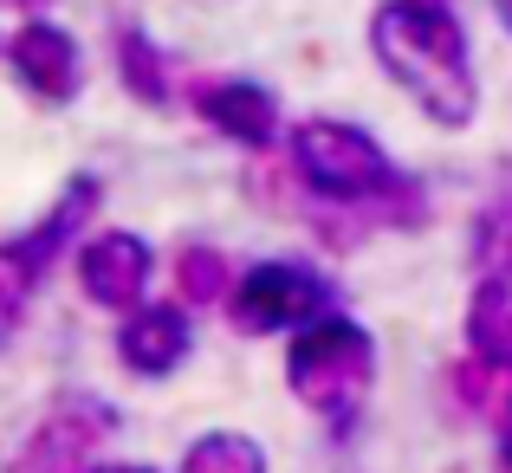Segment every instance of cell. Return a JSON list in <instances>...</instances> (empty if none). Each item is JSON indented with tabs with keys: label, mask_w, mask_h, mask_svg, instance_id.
Instances as JSON below:
<instances>
[{
	"label": "cell",
	"mask_w": 512,
	"mask_h": 473,
	"mask_svg": "<svg viewBox=\"0 0 512 473\" xmlns=\"http://www.w3.org/2000/svg\"><path fill=\"white\" fill-rule=\"evenodd\" d=\"M363 39H370V59L383 65V78L435 130H467L480 117L474 39H467L454 0H376Z\"/></svg>",
	"instance_id": "1"
},
{
	"label": "cell",
	"mask_w": 512,
	"mask_h": 473,
	"mask_svg": "<svg viewBox=\"0 0 512 473\" xmlns=\"http://www.w3.org/2000/svg\"><path fill=\"white\" fill-rule=\"evenodd\" d=\"M454 396L467 402L474 415H487V422H500V415L512 409V376H500V370H487V363H454Z\"/></svg>",
	"instance_id": "16"
},
{
	"label": "cell",
	"mask_w": 512,
	"mask_h": 473,
	"mask_svg": "<svg viewBox=\"0 0 512 473\" xmlns=\"http://www.w3.org/2000/svg\"><path fill=\"white\" fill-rule=\"evenodd\" d=\"M461 337H467V357H474V363H487V370L512 376V286L480 279L474 299H467Z\"/></svg>",
	"instance_id": "12"
},
{
	"label": "cell",
	"mask_w": 512,
	"mask_h": 473,
	"mask_svg": "<svg viewBox=\"0 0 512 473\" xmlns=\"http://www.w3.org/2000/svg\"><path fill=\"white\" fill-rule=\"evenodd\" d=\"M286 389L344 435V428L363 415L370 389H376V337L363 331L357 318H344V312H331V318L305 324V331H292Z\"/></svg>",
	"instance_id": "4"
},
{
	"label": "cell",
	"mask_w": 512,
	"mask_h": 473,
	"mask_svg": "<svg viewBox=\"0 0 512 473\" xmlns=\"http://www.w3.org/2000/svg\"><path fill=\"white\" fill-rule=\"evenodd\" d=\"M91 473H156V467H143V461H111V467H91Z\"/></svg>",
	"instance_id": "18"
},
{
	"label": "cell",
	"mask_w": 512,
	"mask_h": 473,
	"mask_svg": "<svg viewBox=\"0 0 512 473\" xmlns=\"http://www.w3.org/2000/svg\"><path fill=\"white\" fill-rule=\"evenodd\" d=\"M500 461H506V473H512V409L500 415Z\"/></svg>",
	"instance_id": "17"
},
{
	"label": "cell",
	"mask_w": 512,
	"mask_h": 473,
	"mask_svg": "<svg viewBox=\"0 0 512 473\" xmlns=\"http://www.w3.org/2000/svg\"><path fill=\"white\" fill-rule=\"evenodd\" d=\"M72 273H78V292H85L98 312H117L130 318L137 305H150V279H156V247L130 227H104V234L78 240L72 253Z\"/></svg>",
	"instance_id": "8"
},
{
	"label": "cell",
	"mask_w": 512,
	"mask_h": 473,
	"mask_svg": "<svg viewBox=\"0 0 512 473\" xmlns=\"http://www.w3.org/2000/svg\"><path fill=\"white\" fill-rule=\"evenodd\" d=\"M117 435V409L91 389H65L52 396V409L39 415V428L7 454L0 473H91L104 454V441Z\"/></svg>",
	"instance_id": "6"
},
{
	"label": "cell",
	"mask_w": 512,
	"mask_h": 473,
	"mask_svg": "<svg viewBox=\"0 0 512 473\" xmlns=\"http://www.w3.org/2000/svg\"><path fill=\"white\" fill-rule=\"evenodd\" d=\"M188 350H195V324L175 305H137L130 318H117V363L143 383L175 376L188 363Z\"/></svg>",
	"instance_id": "10"
},
{
	"label": "cell",
	"mask_w": 512,
	"mask_h": 473,
	"mask_svg": "<svg viewBox=\"0 0 512 473\" xmlns=\"http://www.w3.org/2000/svg\"><path fill=\"white\" fill-rule=\"evenodd\" d=\"M175 292H182V305H227L234 299V260H227L221 247H208V240H188L182 253H175Z\"/></svg>",
	"instance_id": "14"
},
{
	"label": "cell",
	"mask_w": 512,
	"mask_h": 473,
	"mask_svg": "<svg viewBox=\"0 0 512 473\" xmlns=\"http://www.w3.org/2000/svg\"><path fill=\"white\" fill-rule=\"evenodd\" d=\"M7 7H20V13H26V20H33V13H46V7H52V0H7Z\"/></svg>",
	"instance_id": "20"
},
{
	"label": "cell",
	"mask_w": 512,
	"mask_h": 473,
	"mask_svg": "<svg viewBox=\"0 0 512 473\" xmlns=\"http://www.w3.org/2000/svg\"><path fill=\"white\" fill-rule=\"evenodd\" d=\"M188 104H195V117L214 130V137H227L247 156H266L279 143V98H273V85H260V78H240V72L195 78Z\"/></svg>",
	"instance_id": "9"
},
{
	"label": "cell",
	"mask_w": 512,
	"mask_h": 473,
	"mask_svg": "<svg viewBox=\"0 0 512 473\" xmlns=\"http://www.w3.org/2000/svg\"><path fill=\"white\" fill-rule=\"evenodd\" d=\"M98 201H104V175L78 169L72 182L52 195V208L39 214L33 227H20V234L0 240V350L26 331V318H33L46 279L59 273V260H65V253H78V234L91 227Z\"/></svg>",
	"instance_id": "3"
},
{
	"label": "cell",
	"mask_w": 512,
	"mask_h": 473,
	"mask_svg": "<svg viewBox=\"0 0 512 473\" xmlns=\"http://www.w3.org/2000/svg\"><path fill=\"white\" fill-rule=\"evenodd\" d=\"M286 169L305 195L363 214L370 227H422L428 188L402 175L389 150L350 117H305L286 130Z\"/></svg>",
	"instance_id": "2"
},
{
	"label": "cell",
	"mask_w": 512,
	"mask_h": 473,
	"mask_svg": "<svg viewBox=\"0 0 512 473\" xmlns=\"http://www.w3.org/2000/svg\"><path fill=\"white\" fill-rule=\"evenodd\" d=\"M175 473H273V467H266V448L253 435H240V428H208V435H195L182 448Z\"/></svg>",
	"instance_id": "15"
},
{
	"label": "cell",
	"mask_w": 512,
	"mask_h": 473,
	"mask_svg": "<svg viewBox=\"0 0 512 473\" xmlns=\"http://www.w3.org/2000/svg\"><path fill=\"white\" fill-rule=\"evenodd\" d=\"M111 72H117V85H124L143 111H169V104H175V85H182L175 59L156 46L150 33H143L137 20H117L111 26Z\"/></svg>",
	"instance_id": "11"
},
{
	"label": "cell",
	"mask_w": 512,
	"mask_h": 473,
	"mask_svg": "<svg viewBox=\"0 0 512 473\" xmlns=\"http://www.w3.org/2000/svg\"><path fill=\"white\" fill-rule=\"evenodd\" d=\"M467 253H474V273L493 279V286H512V169H500L487 208L474 214V234H467Z\"/></svg>",
	"instance_id": "13"
},
{
	"label": "cell",
	"mask_w": 512,
	"mask_h": 473,
	"mask_svg": "<svg viewBox=\"0 0 512 473\" xmlns=\"http://www.w3.org/2000/svg\"><path fill=\"white\" fill-rule=\"evenodd\" d=\"M331 312H338V279L318 273L312 260H260L234 279V299H227V324L240 337L305 331Z\"/></svg>",
	"instance_id": "5"
},
{
	"label": "cell",
	"mask_w": 512,
	"mask_h": 473,
	"mask_svg": "<svg viewBox=\"0 0 512 473\" xmlns=\"http://www.w3.org/2000/svg\"><path fill=\"white\" fill-rule=\"evenodd\" d=\"M493 20L506 26V39H512V0H493Z\"/></svg>",
	"instance_id": "19"
},
{
	"label": "cell",
	"mask_w": 512,
	"mask_h": 473,
	"mask_svg": "<svg viewBox=\"0 0 512 473\" xmlns=\"http://www.w3.org/2000/svg\"><path fill=\"white\" fill-rule=\"evenodd\" d=\"M0 59H7L13 85L26 91L33 104H46V111H65V104L85 98V46H78L72 26L46 20V13H33V20H20L7 33V46H0Z\"/></svg>",
	"instance_id": "7"
}]
</instances>
